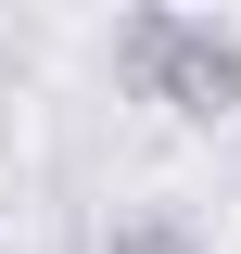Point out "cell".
<instances>
[{"instance_id":"obj_1","label":"cell","mask_w":241,"mask_h":254,"mask_svg":"<svg viewBox=\"0 0 241 254\" xmlns=\"http://www.w3.org/2000/svg\"><path fill=\"white\" fill-rule=\"evenodd\" d=\"M115 76L140 102H165L178 127H216L241 115V26L190 13V0H140V13H115Z\"/></svg>"},{"instance_id":"obj_2","label":"cell","mask_w":241,"mask_h":254,"mask_svg":"<svg viewBox=\"0 0 241 254\" xmlns=\"http://www.w3.org/2000/svg\"><path fill=\"white\" fill-rule=\"evenodd\" d=\"M102 254H203V229H190L178 203H115V229H102Z\"/></svg>"}]
</instances>
